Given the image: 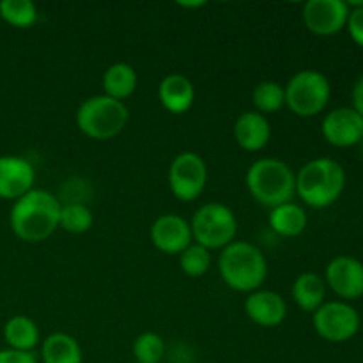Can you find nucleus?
<instances>
[{
	"instance_id": "obj_18",
	"label": "nucleus",
	"mask_w": 363,
	"mask_h": 363,
	"mask_svg": "<svg viewBox=\"0 0 363 363\" xmlns=\"http://www.w3.org/2000/svg\"><path fill=\"white\" fill-rule=\"evenodd\" d=\"M269 227L275 234L282 238H296L305 233L308 225V215L303 206L296 202H286L269 209Z\"/></svg>"
},
{
	"instance_id": "obj_30",
	"label": "nucleus",
	"mask_w": 363,
	"mask_h": 363,
	"mask_svg": "<svg viewBox=\"0 0 363 363\" xmlns=\"http://www.w3.org/2000/svg\"><path fill=\"white\" fill-rule=\"evenodd\" d=\"M351 99H353V106L351 108L357 110L363 117V77L354 84L353 92H351Z\"/></svg>"
},
{
	"instance_id": "obj_7",
	"label": "nucleus",
	"mask_w": 363,
	"mask_h": 363,
	"mask_svg": "<svg viewBox=\"0 0 363 363\" xmlns=\"http://www.w3.org/2000/svg\"><path fill=\"white\" fill-rule=\"evenodd\" d=\"M284 91L286 106L298 117H314L321 113L332 96L328 78L315 69L298 71L291 77Z\"/></svg>"
},
{
	"instance_id": "obj_25",
	"label": "nucleus",
	"mask_w": 363,
	"mask_h": 363,
	"mask_svg": "<svg viewBox=\"0 0 363 363\" xmlns=\"http://www.w3.org/2000/svg\"><path fill=\"white\" fill-rule=\"evenodd\" d=\"M0 18L7 25L16 28H28L38 21V7L30 0H2Z\"/></svg>"
},
{
	"instance_id": "obj_20",
	"label": "nucleus",
	"mask_w": 363,
	"mask_h": 363,
	"mask_svg": "<svg viewBox=\"0 0 363 363\" xmlns=\"http://www.w3.org/2000/svg\"><path fill=\"white\" fill-rule=\"evenodd\" d=\"M4 340L9 350L34 353L41 342V332L34 319L27 315H13L4 325Z\"/></svg>"
},
{
	"instance_id": "obj_11",
	"label": "nucleus",
	"mask_w": 363,
	"mask_h": 363,
	"mask_svg": "<svg viewBox=\"0 0 363 363\" xmlns=\"http://www.w3.org/2000/svg\"><path fill=\"white\" fill-rule=\"evenodd\" d=\"M321 131L325 140L333 147H353L363 137V117L351 106H340L326 113Z\"/></svg>"
},
{
	"instance_id": "obj_16",
	"label": "nucleus",
	"mask_w": 363,
	"mask_h": 363,
	"mask_svg": "<svg viewBox=\"0 0 363 363\" xmlns=\"http://www.w3.org/2000/svg\"><path fill=\"white\" fill-rule=\"evenodd\" d=\"M272 124L268 117L255 110H247L234 123V140L248 152H259L269 144Z\"/></svg>"
},
{
	"instance_id": "obj_23",
	"label": "nucleus",
	"mask_w": 363,
	"mask_h": 363,
	"mask_svg": "<svg viewBox=\"0 0 363 363\" xmlns=\"http://www.w3.org/2000/svg\"><path fill=\"white\" fill-rule=\"evenodd\" d=\"M252 103L255 106V112L262 116L275 113L286 106V91L279 82L264 80L255 85L252 92Z\"/></svg>"
},
{
	"instance_id": "obj_12",
	"label": "nucleus",
	"mask_w": 363,
	"mask_h": 363,
	"mask_svg": "<svg viewBox=\"0 0 363 363\" xmlns=\"http://www.w3.org/2000/svg\"><path fill=\"white\" fill-rule=\"evenodd\" d=\"M325 282L342 300L363 296V262L351 255H339L326 266Z\"/></svg>"
},
{
	"instance_id": "obj_5",
	"label": "nucleus",
	"mask_w": 363,
	"mask_h": 363,
	"mask_svg": "<svg viewBox=\"0 0 363 363\" xmlns=\"http://www.w3.org/2000/svg\"><path fill=\"white\" fill-rule=\"evenodd\" d=\"M130 121V110L123 101L105 94L91 96L77 110L74 123L80 133L92 140H110L121 135Z\"/></svg>"
},
{
	"instance_id": "obj_14",
	"label": "nucleus",
	"mask_w": 363,
	"mask_h": 363,
	"mask_svg": "<svg viewBox=\"0 0 363 363\" xmlns=\"http://www.w3.org/2000/svg\"><path fill=\"white\" fill-rule=\"evenodd\" d=\"M35 170L28 160L14 155L0 156V199L18 201L34 190Z\"/></svg>"
},
{
	"instance_id": "obj_10",
	"label": "nucleus",
	"mask_w": 363,
	"mask_h": 363,
	"mask_svg": "<svg viewBox=\"0 0 363 363\" xmlns=\"http://www.w3.org/2000/svg\"><path fill=\"white\" fill-rule=\"evenodd\" d=\"M301 18L312 34L333 35L346 27L350 7L344 0H308L301 9Z\"/></svg>"
},
{
	"instance_id": "obj_22",
	"label": "nucleus",
	"mask_w": 363,
	"mask_h": 363,
	"mask_svg": "<svg viewBox=\"0 0 363 363\" xmlns=\"http://www.w3.org/2000/svg\"><path fill=\"white\" fill-rule=\"evenodd\" d=\"M293 300L298 307L303 312H312L314 314L323 303H325L326 298V282L323 277H319L318 273H301L293 284Z\"/></svg>"
},
{
	"instance_id": "obj_27",
	"label": "nucleus",
	"mask_w": 363,
	"mask_h": 363,
	"mask_svg": "<svg viewBox=\"0 0 363 363\" xmlns=\"http://www.w3.org/2000/svg\"><path fill=\"white\" fill-rule=\"evenodd\" d=\"M165 340L155 332H144L135 339L133 357L137 363H160L165 357Z\"/></svg>"
},
{
	"instance_id": "obj_2",
	"label": "nucleus",
	"mask_w": 363,
	"mask_h": 363,
	"mask_svg": "<svg viewBox=\"0 0 363 363\" xmlns=\"http://www.w3.org/2000/svg\"><path fill=\"white\" fill-rule=\"evenodd\" d=\"M218 273L223 284L238 293H254L268 279V262L261 248L248 241H233L218 257Z\"/></svg>"
},
{
	"instance_id": "obj_19",
	"label": "nucleus",
	"mask_w": 363,
	"mask_h": 363,
	"mask_svg": "<svg viewBox=\"0 0 363 363\" xmlns=\"http://www.w3.org/2000/svg\"><path fill=\"white\" fill-rule=\"evenodd\" d=\"M103 94L123 101L135 94L138 87V74L135 67L128 62H116L106 67L103 73Z\"/></svg>"
},
{
	"instance_id": "obj_26",
	"label": "nucleus",
	"mask_w": 363,
	"mask_h": 363,
	"mask_svg": "<svg viewBox=\"0 0 363 363\" xmlns=\"http://www.w3.org/2000/svg\"><path fill=\"white\" fill-rule=\"evenodd\" d=\"M211 266V252L194 241L179 254V268L190 279H201Z\"/></svg>"
},
{
	"instance_id": "obj_29",
	"label": "nucleus",
	"mask_w": 363,
	"mask_h": 363,
	"mask_svg": "<svg viewBox=\"0 0 363 363\" xmlns=\"http://www.w3.org/2000/svg\"><path fill=\"white\" fill-rule=\"evenodd\" d=\"M0 363H39L35 353H25L16 350H2L0 351Z\"/></svg>"
},
{
	"instance_id": "obj_8",
	"label": "nucleus",
	"mask_w": 363,
	"mask_h": 363,
	"mask_svg": "<svg viewBox=\"0 0 363 363\" xmlns=\"http://www.w3.org/2000/svg\"><path fill=\"white\" fill-rule=\"evenodd\" d=\"M208 165L204 158L194 151H183L169 167V188L181 202H194L201 197L208 184Z\"/></svg>"
},
{
	"instance_id": "obj_31",
	"label": "nucleus",
	"mask_w": 363,
	"mask_h": 363,
	"mask_svg": "<svg viewBox=\"0 0 363 363\" xmlns=\"http://www.w3.org/2000/svg\"><path fill=\"white\" fill-rule=\"evenodd\" d=\"M179 7H186V9H199V7H204L206 2L199 0V2H177Z\"/></svg>"
},
{
	"instance_id": "obj_4",
	"label": "nucleus",
	"mask_w": 363,
	"mask_h": 363,
	"mask_svg": "<svg viewBox=\"0 0 363 363\" xmlns=\"http://www.w3.org/2000/svg\"><path fill=\"white\" fill-rule=\"evenodd\" d=\"M245 181L254 201L264 208L273 209L296 197V174L282 160H257L248 167Z\"/></svg>"
},
{
	"instance_id": "obj_1",
	"label": "nucleus",
	"mask_w": 363,
	"mask_h": 363,
	"mask_svg": "<svg viewBox=\"0 0 363 363\" xmlns=\"http://www.w3.org/2000/svg\"><path fill=\"white\" fill-rule=\"evenodd\" d=\"M60 204L50 191L34 188L13 202L9 227L25 243H43L59 229Z\"/></svg>"
},
{
	"instance_id": "obj_6",
	"label": "nucleus",
	"mask_w": 363,
	"mask_h": 363,
	"mask_svg": "<svg viewBox=\"0 0 363 363\" xmlns=\"http://www.w3.org/2000/svg\"><path fill=\"white\" fill-rule=\"evenodd\" d=\"M194 241L211 250H223L236 241L238 218L229 206L222 202H208L195 211L190 222Z\"/></svg>"
},
{
	"instance_id": "obj_28",
	"label": "nucleus",
	"mask_w": 363,
	"mask_h": 363,
	"mask_svg": "<svg viewBox=\"0 0 363 363\" xmlns=\"http://www.w3.org/2000/svg\"><path fill=\"white\" fill-rule=\"evenodd\" d=\"M351 39L363 48V6L350 9V18L346 23Z\"/></svg>"
},
{
	"instance_id": "obj_17",
	"label": "nucleus",
	"mask_w": 363,
	"mask_h": 363,
	"mask_svg": "<svg viewBox=\"0 0 363 363\" xmlns=\"http://www.w3.org/2000/svg\"><path fill=\"white\" fill-rule=\"evenodd\" d=\"M158 99L170 113H186L195 103V85L184 74H167L158 85Z\"/></svg>"
},
{
	"instance_id": "obj_24",
	"label": "nucleus",
	"mask_w": 363,
	"mask_h": 363,
	"mask_svg": "<svg viewBox=\"0 0 363 363\" xmlns=\"http://www.w3.org/2000/svg\"><path fill=\"white\" fill-rule=\"evenodd\" d=\"M94 223V215L91 208L82 202H67L62 204L59 215V229H64L69 234H84L91 230Z\"/></svg>"
},
{
	"instance_id": "obj_15",
	"label": "nucleus",
	"mask_w": 363,
	"mask_h": 363,
	"mask_svg": "<svg viewBox=\"0 0 363 363\" xmlns=\"http://www.w3.org/2000/svg\"><path fill=\"white\" fill-rule=\"evenodd\" d=\"M245 314L257 326L277 328L286 321L287 303L275 291L257 289L245 300Z\"/></svg>"
},
{
	"instance_id": "obj_32",
	"label": "nucleus",
	"mask_w": 363,
	"mask_h": 363,
	"mask_svg": "<svg viewBox=\"0 0 363 363\" xmlns=\"http://www.w3.org/2000/svg\"><path fill=\"white\" fill-rule=\"evenodd\" d=\"M360 147H362V155H363V137H362V140H360Z\"/></svg>"
},
{
	"instance_id": "obj_3",
	"label": "nucleus",
	"mask_w": 363,
	"mask_h": 363,
	"mask_svg": "<svg viewBox=\"0 0 363 363\" xmlns=\"http://www.w3.org/2000/svg\"><path fill=\"white\" fill-rule=\"evenodd\" d=\"M344 186L346 172L332 158L311 160L296 172V195L308 208H330L339 201Z\"/></svg>"
},
{
	"instance_id": "obj_21",
	"label": "nucleus",
	"mask_w": 363,
	"mask_h": 363,
	"mask_svg": "<svg viewBox=\"0 0 363 363\" xmlns=\"http://www.w3.org/2000/svg\"><path fill=\"white\" fill-rule=\"evenodd\" d=\"M43 363H84V351L78 340L67 333L57 332L41 340Z\"/></svg>"
},
{
	"instance_id": "obj_13",
	"label": "nucleus",
	"mask_w": 363,
	"mask_h": 363,
	"mask_svg": "<svg viewBox=\"0 0 363 363\" xmlns=\"http://www.w3.org/2000/svg\"><path fill=\"white\" fill-rule=\"evenodd\" d=\"M149 236L156 250L167 255H179L184 248L194 243L190 222L174 213L158 216L152 222Z\"/></svg>"
},
{
	"instance_id": "obj_9",
	"label": "nucleus",
	"mask_w": 363,
	"mask_h": 363,
	"mask_svg": "<svg viewBox=\"0 0 363 363\" xmlns=\"http://www.w3.org/2000/svg\"><path fill=\"white\" fill-rule=\"evenodd\" d=\"M314 330L323 340L340 344L353 339L360 330L357 308L346 301H325L314 312Z\"/></svg>"
}]
</instances>
